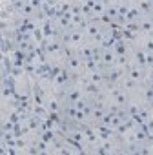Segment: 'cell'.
Segmentation results:
<instances>
[{
	"mask_svg": "<svg viewBox=\"0 0 153 155\" xmlns=\"http://www.w3.org/2000/svg\"><path fill=\"white\" fill-rule=\"evenodd\" d=\"M129 60L131 64L135 66H140V68H148L149 64V55L138 46V44H131V51H129Z\"/></svg>",
	"mask_w": 153,
	"mask_h": 155,
	"instance_id": "cell-1",
	"label": "cell"
},
{
	"mask_svg": "<svg viewBox=\"0 0 153 155\" xmlns=\"http://www.w3.org/2000/svg\"><path fill=\"white\" fill-rule=\"evenodd\" d=\"M64 66H66V69L71 73V75H82L84 73V58L79 55V53H75L73 57H69L67 60H64Z\"/></svg>",
	"mask_w": 153,
	"mask_h": 155,
	"instance_id": "cell-2",
	"label": "cell"
},
{
	"mask_svg": "<svg viewBox=\"0 0 153 155\" xmlns=\"http://www.w3.org/2000/svg\"><path fill=\"white\" fill-rule=\"evenodd\" d=\"M126 66H120V64H115L111 68H106L104 69V75H106V79L111 81V82H120L124 77H126Z\"/></svg>",
	"mask_w": 153,
	"mask_h": 155,
	"instance_id": "cell-3",
	"label": "cell"
},
{
	"mask_svg": "<svg viewBox=\"0 0 153 155\" xmlns=\"http://www.w3.org/2000/svg\"><path fill=\"white\" fill-rule=\"evenodd\" d=\"M117 64V53L113 51V46L111 48H100V68L106 69V68H111Z\"/></svg>",
	"mask_w": 153,
	"mask_h": 155,
	"instance_id": "cell-4",
	"label": "cell"
},
{
	"mask_svg": "<svg viewBox=\"0 0 153 155\" xmlns=\"http://www.w3.org/2000/svg\"><path fill=\"white\" fill-rule=\"evenodd\" d=\"M126 75L129 77V79H133L135 82H138V84H144V82H146V68L129 64L128 69H126Z\"/></svg>",
	"mask_w": 153,
	"mask_h": 155,
	"instance_id": "cell-5",
	"label": "cell"
},
{
	"mask_svg": "<svg viewBox=\"0 0 153 155\" xmlns=\"http://www.w3.org/2000/svg\"><path fill=\"white\" fill-rule=\"evenodd\" d=\"M119 86H120V90L124 91V93H128V95H133V93H137V91H140V88H142V84H138V82H135L133 79H129V77L126 75L124 79L119 82Z\"/></svg>",
	"mask_w": 153,
	"mask_h": 155,
	"instance_id": "cell-6",
	"label": "cell"
},
{
	"mask_svg": "<svg viewBox=\"0 0 153 155\" xmlns=\"http://www.w3.org/2000/svg\"><path fill=\"white\" fill-rule=\"evenodd\" d=\"M137 22H138L140 35H151L153 33V17H140Z\"/></svg>",
	"mask_w": 153,
	"mask_h": 155,
	"instance_id": "cell-7",
	"label": "cell"
},
{
	"mask_svg": "<svg viewBox=\"0 0 153 155\" xmlns=\"http://www.w3.org/2000/svg\"><path fill=\"white\" fill-rule=\"evenodd\" d=\"M106 9H108V2L106 0H97L91 13H90V18H102L106 15Z\"/></svg>",
	"mask_w": 153,
	"mask_h": 155,
	"instance_id": "cell-8",
	"label": "cell"
},
{
	"mask_svg": "<svg viewBox=\"0 0 153 155\" xmlns=\"http://www.w3.org/2000/svg\"><path fill=\"white\" fill-rule=\"evenodd\" d=\"M146 82H153V68L151 66L146 68Z\"/></svg>",
	"mask_w": 153,
	"mask_h": 155,
	"instance_id": "cell-9",
	"label": "cell"
},
{
	"mask_svg": "<svg viewBox=\"0 0 153 155\" xmlns=\"http://www.w3.org/2000/svg\"><path fill=\"white\" fill-rule=\"evenodd\" d=\"M120 2H128V4H131V2H135V0H120Z\"/></svg>",
	"mask_w": 153,
	"mask_h": 155,
	"instance_id": "cell-10",
	"label": "cell"
},
{
	"mask_svg": "<svg viewBox=\"0 0 153 155\" xmlns=\"http://www.w3.org/2000/svg\"><path fill=\"white\" fill-rule=\"evenodd\" d=\"M67 2H75V0H67Z\"/></svg>",
	"mask_w": 153,
	"mask_h": 155,
	"instance_id": "cell-11",
	"label": "cell"
}]
</instances>
